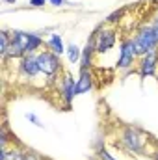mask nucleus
<instances>
[{
	"mask_svg": "<svg viewBox=\"0 0 158 160\" xmlns=\"http://www.w3.org/2000/svg\"><path fill=\"white\" fill-rule=\"evenodd\" d=\"M37 63L43 75H47L48 78H54L60 71H62V62L60 56L54 54L52 50H41L37 52Z\"/></svg>",
	"mask_w": 158,
	"mask_h": 160,
	"instance_id": "4",
	"label": "nucleus"
},
{
	"mask_svg": "<svg viewBox=\"0 0 158 160\" xmlns=\"http://www.w3.org/2000/svg\"><path fill=\"white\" fill-rule=\"evenodd\" d=\"M138 58L136 50H134V43L132 38H126V39L121 41V47H119V58H117V69H130L134 65V60Z\"/></svg>",
	"mask_w": 158,
	"mask_h": 160,
	"instance_id": "6",
	"label": "nucleus"
},
{
	"mask_svg": "<svg viewBox=\"0 0 158 160\" xmlns=\"http://www.w3.org/2000/svg\"><path fill=\"white\" fill-rule=\"evenodd\" d=\"M65 54H67V58H69L71 63H77V62H80V58H82V50H80L75 43L65 48Z\"/></svg>",
	"mask_w": 158,
	"mask_h": 160,
	"instance_id": "15",
	"label": "nucleus"
},
{
	"mask_svg": "<svg viewBox=\"0 0 158 160\" xmlns=\"http://www.w3.org/2000/svg\"><path fill=\"white\" fill-rule=\"evenodd\" d=\"M50 4H54V6H63V4H69L67 0H48Z\"/></svg>",
	"mask_w": 158,
	"mask_h": 160,
	"instance_id": "22",
	"label": "nucleus"
},
{
	"mask_svg": "<svg viewBox=\"0 0 158 160\" xmlns=\"http://www.w3.org/2000/svg\"><path fill=\"white\" fill-rule=\"evenodd\" d=\"M11 41H9V48L6 58H22L26 54H32L43 45V39L37 34L32 32H22V30H13L9 32Z\"/></svg>",
	"mask_w": 158,
	"mask_h": 160,
	"instance_id": "1",
	"label": "nucleus"
},
{
	"mask_svg": "<svg viewBox=\"0 0 158 160\" xmlns=\"http://www.w3.org/2000/svg\"><path fill=\"white\" fill-rule=\"evenodd\" d=\"M60 91H62V97H63L65 104L71 106L73 99L77 97V80L73 78V75L69 71H63V75L60 78Z\"/></svg>",
	"mask_w": 158,
	"mask_h": 160,
	"instance_id": "7",
	"label": "nucleus"
},
{
	"mask_svg": "<svg viewBox=\"0 0 158 160\" xmlns=\"http://www.w3.org/2000/svg\"><path fill=\"white\" fill-rule=\"evenodd\" d=\"M47 45H48V48H50L54 54H58V56H62V54L65 52V48H67V47H63V41H62V36H60V34H50Z\"/></svg>",
	"mask_w": 158,
	"mask_h": 160,
	"instance_id": "12",
	"label": "nucleus"
},
{
	"mask_svg": "<svg viewBox=\"0 0 158 160\" xmlns=\"http://www.w3.org/2000/svg\"><path fill=\"white\" fill-rule=\"evenodd\" d=\"M156 65H158V48H155V50L147 52L145 56H141L140 65H138L140 77H141V78H145V77H155Z\"/></svg>",
	"mask_w": 158,
	"mask_h": 160,
	"instance_id": "8",
	"label": "nucleus"
},
{
	"mask_svg": "<svg viewBox=\"0 0 158 160\" xmlns=\"http://www.w3.org/2000/svg\"><path fill=\"white\" fill-rule=\"evenodd\" d=\"M30 6H36V8H41V6H45V0H30Z\"/></svg>",
	"mask_w": 158,
	"mask_h": 160,
	"instance_id": "21",
	"label": "nucleus"
},
{
	"mask_svg": "<svg viewBox=\"0 0 158 160\" xmlns=\"http://www.w3.org/2000/svg\"><path fill=\"white\" fill-rule=\"evenodd\" d=\"M99 157H101V160H117V158H114L106 149H101V151H99Z\"/></svg>",
	"mask_w": 158,
	"mask_h": 160,
	"instance_id": "19",
	"label": "nucleus"
},
{
	"mask_svg": "<svg viewBox=\"0 0 158 160\" xmlns=\"http://www.w3.org/2000/svg\"><path fill=\"white\" fill-rule=\"evenodd\" d=\"M151 28H153V34H155V39L158 43V19H155L153 22H151Z\"/></svg>",
	"mask_w": 158,
	"mask_h": 160,
	"instance_id": "20",
	"label": "nucleus"
},
{
	"mask_svg": "<svg viewBox=\"0 0 158 160\" xmlns=\"http://www.w3.org/2000/svg\"><path fill=\"white\" fill-rule=\"evenodd\" d=\"M0 160H22V153L19 149L0 147Z\"/></svg>",
	"mask_w": 158,
	"mask_h": 160,
	"instance_id": "13",
	"label": "nucleus"
},
{
	"mask_svg": "<svg viewBox=\"0 0 158 160\" xmlns=\"http://www.w3.org/2000/svg\"><path fill=\"white\" fill-rule=\"evenodd\" d=\"M26 119L30 121V123H34L36 127H39V128H43V123L39 121V118H37L36 114H30V112H28V114H26Z\"/></svg>",
	"mask_w": 158,
	"mask_h": 160,
	"instance_id": "17",
	"label": "nucleus"
},
{
	"mask_svg": "<svg viewBox=\"0 0 158 160\" xmlns=\"http://www.w3.org/2000/svg\"><path fill=\"white\" fill-rule=\"evenodd\" d=\"M22 160H39V157L34 151H24L22 153Z\"/></svg>",
	"mask_w": 158,
	"mask_h": 160,
	"instance_id": "18",
	"label": "nucleus"
},
{
	"mask_svg": "<svg viewBox=\"0 0 158 160\" xmlns=\"http://www.w3.org/2000/svg\"><path fill=\"white\" fill-rule=\"evenodd\" d=\"M156 19H158V11H156Z\"/></svg>",
	"mask_w": 158,
	"mask_h": 160,
	"instance_id": "25",
	"label": "nucleus"
},
{
	"mask_svg": "<svg viewBox=\"0 0 158 160\" xmlns=\"http://www.w3.org/2000/svg\"><path fill=\"white\" fill-rule=\"evenodd\" d=\"M117 140V145H121V149H125L130 155H143L147 142H149L145 132L138 127H132V125H126L119 130Z\"/></svg>",
	"mask_w": 158,
	"mask_h": 160,
	"instance_id": "2",
	"label": "nucleus"
},
{
	"mask_svg": "<svg viewBox=\"0 0 158 160\" xmlns=\"http://www.w3.org/2000/svg\"><path fill=\"white\" fill-rule=\"evenodd\" d=\"M93 36H95V52H97V54L108 52V50L116 45V41H117L116 30H114V28H104V24H101V26L93 32Z\"/></svg>",
	"mask_w": 158,
	"mask_h": 160,
	"instance_id": "5",
	"label": "nucleus"
},
{
	"mask_svg": "<svg viewBox=\"0 0 158 160\" xmlns=\"http://www.w3.org/2000/svg\"><path fill=\"white\" fill-rule=\"evenodd\" d=\"M95 36L91 34V38L87 41V45L84 47L82 50V58H80V71H87L91 69V63H93V56H95Z\"/></svg>",
	"mask_w": 158,
	"mask_h": 160,
	"instance_id": "10",
	"label": "nucleus"
},
{
	"mask_svg": "<svg viewBox=\"0 0 158 160\" xmlns=\"http://www.w3.org/2000/svg\"><path fill=\"white\" fill-rule=\"evenodd\" d=\"M132 43H134V50H136V54H138L140 58L145 56L147 52L158 48V43H156V39H155V34H153L151 24H143V26L136 32V36L132 38Z\"/></svg>",
	"mask_w": 158,
	"mask_h": 160,
	"instance_id": "3",
	"label": "nucleus"
},
{
	"mask_svg": "<svg viewBox=\"0 0 158 160\" xmlns=\"http://www.w3.org/2000/svg\"><path fill=\"white\" fill-rule=\"evenodd\" d=\"M151 158H153V160H158V149L153 153V155H151Z\"/></svg>",
	"mask_w": 158,
	"mask_h": 160,
	"instance_id": "23",
	"label": "nucleus"
},
{
	"mask_svg": "<svg viewBox=\"0 0 158 160\" xmlns=\"http://www.w3.org/2000/svg\"><path fill=\"white\" fill-rule=\"evenodd\" d=\"M93 73H91V69H87V71H80V77L77 80V95H82V93H86V91H91L93 89Z\"/></svg>",
	"mask_w": 158,
	"mask_h": 160,
	"instance_id": "11",
	"label": "nucleus"
},
{
	"mask_svg": "<svg viewBox=\"0 0 158 160\" xmlns=\"http://www.w3.org/2000/svg\"><path fill=\"white\" fill-rule=\"evenodd\" d=\"M19 73H21V77H24V78H34V77H37L41 73L39 69V63H37V54H26V56H22L21 58V65H19Z\"/></svg>",
	"mask_w": 158,
	"mask_h": 160,
	"instance_id": "9",
	"label": "nucleus"
},
{
	"mask_svg": "<svg viewBox=\"0 0 158 160\" xmlns=\"http://www.w3.org/2000/svg\"><path fill=\"white\" fill-rule=\"evenodd\" d=\"M4 2H6V4H15L17 0H4Z\"/></svg>",
	"mask_w": 158,
	"mask_h": 160,
	"instance_id": "24",
	"label": "nucleus"
},
{
	"mask_svg": "<svg viewBox=\"0 0 158 160\" xmlns=\"http://www.w3.org/2000/svg\"><path fill=\"white\" fill-rule=\"evenodd\" d=\"M125 11H126L125 8H121V9H116V11H112V13H110V15L106 17V21H104V22H106V24H116V22H119V21L123 19Z\"/></svg>",
	"mask_w": 158,
	"mask_h": 160,
	"instance_id": "16",
	"label": "nucleus"
},
{
	"mask_svg": "<svg viewBox=\"0 0 158 160\" xmlns=\"http://www.w3.org/2000/svg\"><path fill=\"white\" fill-rule=\"evenodd\" d=\"M9 41H11V36L7 30H2L0 32V54L2 58L6 60V54H7V48H9Z\"/></svg>",
	"mask_w": 158,
	"mask_h": 160,
	"instance_id": "14",
	"label": "nucleus"
}]
</instances>
